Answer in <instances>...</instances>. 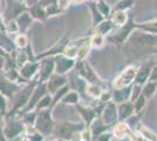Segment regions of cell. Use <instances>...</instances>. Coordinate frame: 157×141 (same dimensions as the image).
Listing matches in <instances>:
<instances>
[{
    "label": "cell",
    "mask_w": 157,
    "mask_h": 141,
    "mask_svg": "<svg viewBox=\"0 0 157 141\" xmlns=\"http://www.w3.org/2000/svg\"><path fill=\"white\" fill-rule=\"evenodd\" d=\"M131 40L142 46H151L157 44V35L155 34L142 33V32H131Z\"/></svg>",
    "instance_id": "obj_1"
},
{
    "label": "cell",
    "mask_w": 157,
    "mask_h": 141,
    "mask_svg": "<svg viewBox=\"0 0 157 141\" xmlns=\"http://www.w3.org/2000/svg\"><path fill=\"white\" fill-rule=\"evenodd\" d=\"M135 27H136V25L132 22V19H129V20L124 24V26L122 27L117 33L114 34V35H111V37H109V40L116 41V42H118V44L123 42V41L127 39V37L132 32V29H134Z\"/></svg>",
    "instance_id": "obj_2"
},
{
    "label": "cell",
    "mask_w": 157,
    "mask_h": 141,
    "mask_svg": "<svg viewBox=\"0 0 157 141\" xmlns=\"http://www.w3.org/2000/svg\"><path fill=\"white\" fill-rule=\"evenodd\" d=\"M127 19H128V17H127L125 11H116V10H114V12L111 13V21L114 24H116V25H124L127 22Z\"/></svg>",
    "instance_id": "obj_3"
},
{
    "label": "cell",
    "mask_w": 157,
    "mask_h": 141,
    "mask_svg": "<svg viewBox=\"0 0 157 141\" xmlns=\"http://www.w3.org/2000/svg\"><path fill=\"white\" fill-rule=\"evenodd\" d=\"M38 126H39L38 128L41 129L42 132H48L47 127L51 126V119H49V116H48V112L41 113V115H40L39 119H38Z\"/></svg>",
    "instance_id": "obj_4"
},
{
    "label": "cell",
    "mask_w": 157,
    "mask_h": 141,
    "mask_svg": "<svg viewBox=\"0 0 157 141\" xmlns=\"http://www.w3.org/2000/svg\"><path fill=\"white\" fill-rule=\"evenodd\" d=\"M31 12H32L33 17L36 18V19H39V20H44L45 17L47 15L45 8L40 5V2H36L35 5H33V6L31 7Z\"/></svg>",
    "instance_id": "obj_5"
},
{
    "label": "cell",
    "mask_w": 157,
    "mask_h": 141,
    "mask_svg": "<svg viewBox=\"0 0 157 141\" xmlns=\"http://www.w3.org/2000/svg\"><path fill=\"white\" fill-rule=\"evenodd\" d=\"M89 6H90V10H92V12H93V22H94V26H96V25H98L101 21L103 20L105 17L98 12L95 1H90V2H89Z\"/></svg>",
    "instance_id": "obj_6"
},
{
    "label": "cell",
    "mask_w": 157,
    "mask_h": 141,
    "mask_svg": "<svg viewBox=\"0 0 157 141\" xmlns=\"http://www.w3.org/2000/svg\"><path fill=\"white\" fill-rule=\"evenodd\" d=\"M31 21H32V18H31V15L28 13H22L20 15L19 18H18V20H17V25L19 27L21 31H25L27 27L29 26V24H31Z\"/></svg>",
    "instance_id": "obj_7"
},
{
    "label": "cell",
    "mask_w": 157,
    "mask_h": 141,
    "mask_svg": "<svg viewBox=\"0 0 157 141\" xmlns=\"http://www.w3.org/2000/svg\"><path fill=\"white\" fill-rule=\"evenodd\" d=\"M96 7H98V12L102 14L103 17H109L111 13V6L105 2V0H98L96 2Z\"/></svg>",
    "instance_id": "obj_8"
},
{
    "label": "cell",
    "mask_w": 157,
    "mask_h": 141,
    "mask_svg": "<svg viewBox=\"0 0 157 141\" xmlns=\"http://www.w3.org/2000/svg\"><path fill=\"white\" fill-rule=\"evenodd\" d=\"M135 0H118L117 2L114 5V10L116 11H127L134 5Z\"/></svg>",
    "instance_id": "obj_9"
},
{
    "label": "cell",
    "mask_w": 157,
    "mask_h": 141,
    "mask_svg": "<svg viewBox=\"0 0 157 141\" xmlns=\"http://www.w3.org/2000/svg\"><path fill=\"white\" fill-rule=\"evenodd\" d=\"M96 29H98V34H101V35H103V34L108 33L109 31H110L111 28H113V21L110 20H107V21H101L98 25H96Z\"/></svg>",
    "instance_id": "obj_10"
},
{
    "label": "cell",
    "mask_w": 157,
    "mask_h": 141,
    "mask_svg": "<svg viewBox=\"0 0 157 141\" xmlns=\"http://www.w3.org/2000/svg\"><path fill=\"white\" fill-rule=\"evenodd\" d=\"M131 106L130 105H124V106H122L121 107V118L123 119V118H125V116H128V115L131 113Z\"/></svg>",
    "instance_id": "obj_11"
},
{
    "label": "cell",
    "mask_w": 157,
    "mask_h": 141,
    "mask_svg": "<svg viewBox=\"0 0 157 141\" xmlns=\"http://www.w3.org/2000/svg\"><path fill=\"white\" fill-rule=\"evenodd\" d=\"M102 42H103V37L101 35V34H96L94 38H93V45L96 47H100L102 46Z\"/></svg>",
    "instance_id": "obj_12"
},
{
    "label": "cell",
    "mask_w": 157,
    "mask_h": 141,
    "mask_svg": "<svg viewBox=\"0 0 157 141\" xmlns=\"http://www.w3.org/2000/svg\"><path fill=\"white\" fill-rule=\"evenodd\" d=\"M27 44V38L24 35V34H21V35H19L18 38H17V45L20 47H24L26 46Z\"/></svg>",
    "instance_id": "obj_13"
},
{
    "label": "cell",
    "mask_w": 157,
    "mask_h": 141,
    "mask_svg": "<svg viewBox=\"0 0 157 141\" xmlns=\"http://www.w3.org/2000/svg\"><path fill=\"white\" fill-rule=\"evenodd\" d=\"M154 89H155V84H150L149 86H147V88L144 89V93L147 96H150L151 93H154Z\"/></svg>",
    "instance_id": "obj_14"
},
{
    "label": "cell",
    "mask_w": 157,
    "mask_h": 141,
    "mask_svg": "<svg viewBox=\"0 0 157 141\" xmlns=\"http://www.w3.org/2000/svg\"><path fill=\"white\" fill-rule=\"evenodd\" d=\"M144 104V98L143 96H141L140 98V100H138V102H137V106H136V108H137V111L138 109H141V106Z\"/></svg>",
    "instance_id": "obj_15"
},
{
    "label": "cell",
    "mask_w": 157,
    "mask_h": 141,
    "mask_svg": "<svg viewBox=\"0 0 157 141\" xmlns=\"http://www.w3.org/2000/svg\"><path fill=\"white\" fill-rule=\"evenodd\" d=\"M157 79V67L154 68L152 71V74H151V80H156Z\"/></svg>",
    "instance_id": "obj_16"
},
{
    "label": "cell",
    "mask_w": 157,
    "mask_h": 141,
    "mask_svg": "<svg viewBox=\"0 0 157 141\" xmlns=\"http://www.w3.org/2000/svg\"><path fill=\"white\" fill-rule=\"evenodd\" d=\"M25 2H26L28 6H33V5H35L38 2V0H25Z\"/></svg>",
    "instance_id": "obj_17"
},
{
    "label": "cell",
    "mask_w": 157,
    "mask_h": 141,
    "mask_svg": "<svg viewBox=\"0 0 157 141\" xmlns=\"http://www.w3.org/2000/svg\"><path fill=\"white\" fill-rule=\"evenodd\" d=\"M105 2H108V4H109V5H115V4H116V2H117L118 0H105Z\"/></svg>",
    "instance_id": "obj_18"
},
{
    "label": "cell",
    "mask_w": 157,
    "mask_h": 141,
    "mask_svg": "<svg viewBox=\"0 0 157 141\" xmlns=\"http://www.w3.org/2000/svg\"><path fill=\"white\" fill-rule=\"evenodd\" d=\"M0 141H5V140H4V138L1 136V131H0Z\"/></svg>",
    "instance_id": "obj_19"
},
{
    "label": "cell",
    "mask_w": 157,
    "mask_h": 141,
    "mask_svg": "<svg viewBox=\"0 0 157 141\" xmlns=\"http://www.w3.org/2000/svg\"><path fill=\"white\" fill-rule=\"evenodd\" d=\"M74 2H81V1H83V0H73Z\"/></svg>",
    "instance_id": "obj_20"
},
{
    "label": "cell",
    "mask_w": 157,
    "mask_h": 141,
    "mask_svg": "<svg viewBox=\"0 0 157 141\" xmlns=\"http://www.w3.org/2000/svg\"><path fill=\"white\" fill-rule=\"evenodd\" d=\"M90 1H98V0H90Z\"/></svg>",
    "instance_id": "obj_21"
}]
</instances>
